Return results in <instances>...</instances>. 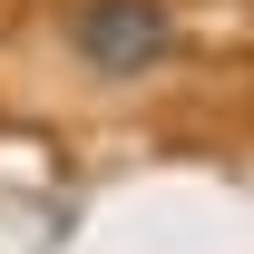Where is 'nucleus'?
Returning <instances> with one entry per match:
<instances>
[{
    "instance_id": "obj_1",
    "label": "nucleus",
    "mask_w": 254,
    "mask_h": 254,
    "mask_svg": "<svg viewBox=\"0 0 254 254\" xmlns=\"http://www.w3.org/2000/svg\"><path fill=\"white\" fill-rule=\"evenodd\" d=\"M68 49L88 78H157L176 59V0H68Z\"/></svg>"
}]
</instances>
